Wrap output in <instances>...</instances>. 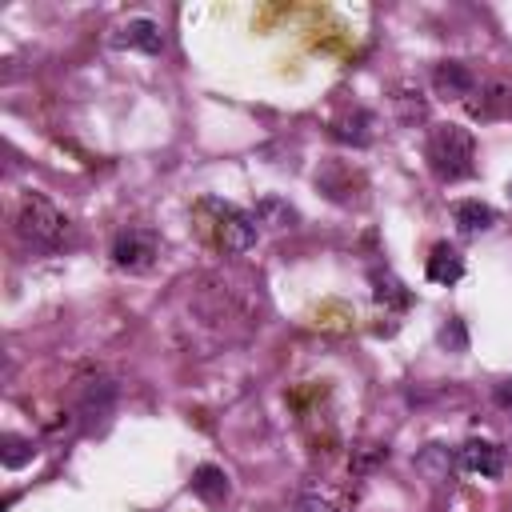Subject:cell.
Listing matches in <instances>:
<instances>
[{"label":"cell","mask_w":512,"mask_h":512,"mask_svg":"<svg viewBox=\"0 0 512 512\" xmlns=\"http://www.w3.org/2000/svg\"><path fill=\"white\" fill-rule=\"evenodd\" d=\"M424 156H428L432 172L452 184V180L472 176V168H476V140H472V132L464 124H436L428 132Z\"/></svg>","instance_id":"obj_1"},{"label":"cell","mask_w":512,"mask_h":512,"mask_svg":"<svg viewBox=\"0 0 512 512\" xmlns=\"http://www.w3.org/2000/svg\"><path fill=\"white\" fill-rule=\"evenodd\" d=\"M16 232H20V240H24L32 252H56V248L64 244V236H68V220H64V212H60L52 200L28 196V200L20 204Z\"/></svg>","instance_id":"obj_2"},{"label":"cell","mask_w":512,"mask_h":512,"mask_svg":"<svg viewBox=\"0 0 512 512\" xmlns=\"http://www.w3.org/2000/svg\"><path fill=\"white\" fill-rule=\"evenodd\" d=\"M208 212H216V240L224 252H248L256 244V216L236 208V204H224V200H204Z\"/></svg>","instance_id":"obj_3"},{"label":"cell","mask_w":512,"mask_h":512,"mask_svg":"<svg viewBox=\"0 0 512 512\" xmlns=\"http://www.w3.org/2000/svg\"><path fill=\"white\" fill-rule=\"evenodd\" d=\"M112 264L124 268V272H144L152 268V260L160 256V236L152 228H124L112 236V248H108Z\"/></svg>","instance_id":"obj_4"},{"label":"cell","mask_w":512,"mask_h":512,"mask_svg":"<svg viewBox=\"0 0 512 512\" xmlns=\"http://www.w3.org/2000/svg\"><path fill=\"white\" fill-rule=\"evenodd\" d=\"M456 456H460V468H464V472H476V476H484V480H500L504 468H508V452H504L496 440H484V436L464 440V444L456 448Z\"/></svg>","instance_id":"obj_5"},{"label":"cell","mask_w":512,"mask_h":512,"mask_svg":"<svg viewBox=\"0 0 512 512\" xmlns=\"http://www.w3.org/2000/svg\"><path fill=\"white\" fill-rule=\"evenodd\" d=\"M112 408H116V380H108V376L88 380V384H84V392H80V404H76L80 424H84L88 432H96V428H104V424H108Z\"/></svg>","instance_id":"obj_6"},{"label":"cell","mask_w":512,"mask_h":512,"mask_svg":"<svg viewBox=\"0 0 512 512\" xmlns=\"http://www.w3.org/2000/svg\"><path fill=\"white\" fill-rule=\"evenodd\" d=\"M112 48H132V52L160 56V52H164V32H160L156 20H148V16H132V20H124V24L112 32Z\"/></svg>","instance_id":"obj_7"},{"label":"cell","mask_w":512,"mask_h":512,"mask_svg":"<svg viewBox=\"0 0 512 512\" xmlns=\"http://www.w3.org/2000/svg\"><path fill=\"white\" fill-rule=\"evenodd\" d=\"M456 468H460L456 448H448V444H440V440H432V444H424V448L416 452V472H420L432 488L452 484V480H456Z\"/></svg>","instance_id":"obj_8"},{"label":"cell","mask_w":512,"mask_h":512,"mask_svg":"<svg viewBox=\"0 0 512 512\" xmlns=\"http://www.w3.org/2000/svg\"><path fill=\"white\" fill-rule=\"evenodd\" d=\"M432 84H436L440 96H452V100H464V96L476 92V76H472V68L460 64V60H440V64L432 68Z\"/></svg>","instance_id":"obj_9"},{"label":"cell","mask_w":512,"mask_h":512,"mask_svg":"<svg viewBox=\"0 0 512 512\" xmlns=\"http://www.w3.org/2000/svg\"><path fill=\"white\" fill-rule=\"evenodd\" d=\"M372 112H364V108H352V112H344V116H336L332 124H328V132H332V140H340V144H352V148H364V144H372Z\"/></svg>","instance_id":"obj_10"},{"label":"cell","mask_w":512,"mask_h":512,"mask_svg":"<svg viewBox=\"0 0 512 512\" xmlns=\"http://www.w3.org/2000/svg\"><path fill=\"white\" fill-rule=\"evenodd\" d=\"M228 492H232V484H228V476H224V468H216V464H200L196 472H192V496L196 500H204V504H224L228 500Z\"/></svg>","instance_id":"obj_11"},{"label":"cell","mask_w":512,"mask_h":512,"mask_svg":"<svg viewBox=\"0 0 512 512\" xmlns=\"http://www.w3.org/2000/svg\"><path fill=\"white\" fill-rule=\"evenodd\" d=\"M452 220H456V228L464 236H480V232H488L496 224V212L484 200H456L452 204Z\"/></svg>","instance_id":"obj_12"},{"label":"cell","mask_w":512,"mask_h":512,"mask_svg":"<svg viewBox=\"0 0 512 512\" xmlns=\"http://www.w3.org/2000/svg\"><path fill=\"white\" fill-rule=\"evenodd\" d=\"M464 276V256L456 244H436L428 256V280L432 284H456Z\"/></svg>","instance_id":"obj_13"},{"label":"cell","mask_w":512,"mask_h":512,"mask_svg":"<svg viewBox=\"0 0 512 512\" xmlns=\"http://www.w3.org/2000/svg\"><path fill=\"white\" fill-rule=\"evenodd\" d=\"M368 280H372V296H376V304H384V308H408L412 292H408L388 268H372Z\"/></svg>","instance_id":"obj_14"},{"label":"cell","mask_w":512,"mask_h":512,"mask_svg":"<svg viewBox=\"0 0 512 512\" xmlns=\"http://www.w3.org/2000/svg\"><path fill=\"white\" fill-rule=\"evenodd\" d=\"M252 216H256V224H264V228H292V224L300 220L296 208H292L284 196H260L256 208H252Z\"/></svg>","instance_id":"obj_15"},{"label":"cell","mask_w":512,"mask_h":512,"mask_svg":"<svg viewBox=\"0 0 512 512\" xmlns=\"http://www.w3.org/2000/svg\"><path fill=\"white\" fill-rule=\"evenodd\" d=\"M32 456H36V444L28 436H16V432L0 436V464L4 468H24V464H32Z\"/></svg>","instance_id":"obj_16"},{"label":"cell","mask_w":512,"mask_h":512,"mask_svg":"<svg viewBox=\"0 0 512 512\" xmlns=\"http://www.w3.org/2000/svg\"><path fill=\"white\" fill-rule=\"evenodd\" d=\"M468 108H472V116L492 120V116H500V112L512 108V96H508L500 84H488V96H484V100H468Z\"/></svg>","instance_id":"obj_17"},{"label":"cell","mask_w":512,"mask_h":512,"mask_svg":"<svg viewBox=\"0 0 512 512\" xmlns=\"http://www.w3.org/2000/svg\"><path fill=\"white\" fill-rule=\"evenodd\" d=\"M292 512H340V508H336V500H332L328 492H320V488H304V492H296Z\"/></svg>","instance_id":"obj_18"},{"label":"cell","mask_w":512,"mask_h":512,"mask_svg":"<svg viewBox=\"0 0 512 512\" xmlns=\"http://www.w3.org/2000/svg\"><path fill=\"white\" fill-rule=\"evenodd\" d=\"M436 340L448 348V352H468V332H464V320H444L440 324V332H436Z\"/></svg>","instance_id":"obj_19"},{"label":"cell","mask_w":512,"mask_h":512,"mask_svg":"<svg viewBox=\"0 0 512 512\" xmlns=\"http://www.w3.org/2000/svg\"><path fill=\"white\" fill-rule=\"evenodd\" d=\"M396 108H400L404 124H412V120H424V112H428V104H424L420 88H416V92H412V88H404V92L396 96Z\"/></svg>","instance_id":"obj_20"},{"label":"cell","mask_w":512,"mask_h":512,"mask_svg":"<svg viewBox=\"0 0 512 512\" xmlns=\"http://www.w3.org/2000/svg\"><path fill=\"white\" fill-rule=\"evenodd\" d=\"M384 456H388V448H380V444H368V448L360 452V460H356L352 468H356V472H368V468H372L376 460H384Z\"/></svg>","instance_id":"obj_21"},{"label":"cell","mask_w":512,"mask_h":512,"mask_svg":"<svg viewBox=\"0 0 512 512\" xmlns=\"http://www.w3.org/2000/svg\"><path fill=\"white\" fill-rule=\"evenodd\" d=\"M492 400H496L504 412H512V380H500V384L492 388Z\"/></svg>","instance_id":"obj_22"},{"label":"cell","mask_w":512,"mask_h":512,"mask_svg":"<svg viewBox=\"0 0 512 512\" xmlns=\"http://www.w3.org/2000/svg\"><path fill=\"white\" fill-rule=\"evenodd\" d=\"M508 196H512V180H508Z\"/></svg>","instance_id":"obj_23"}]
</instances>
